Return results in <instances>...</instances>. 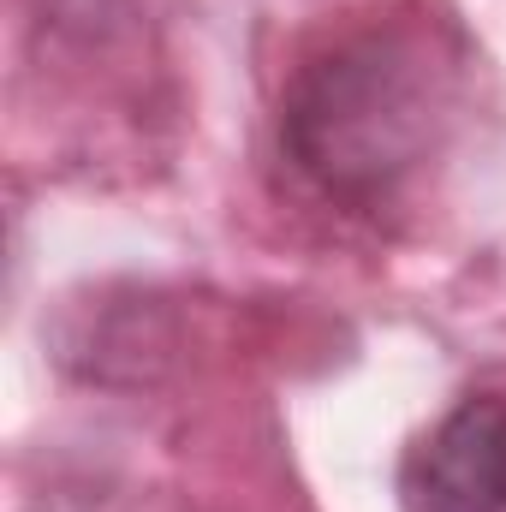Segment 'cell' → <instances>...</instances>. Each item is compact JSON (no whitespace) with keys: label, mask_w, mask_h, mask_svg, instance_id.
I'll return each instance as SVG.
<instances>
[{"label":"cell","mask_w":506,"mask_h":512,"mask_svg":"<svg viewBox=\"0 0 506 512\" xmlns=\"http://www.w3.org/2000/svg\"><path fill=\"white\" fill-rule=\"evenodd\" d=\"M429 126L435 78L423 72V54L399 42H358L310 66L286 108L292 155L340 197L387 191L429 143Z\"/></svg>","instance_id":"obj_1"},{"label":"cell","mask_w":506,"mask_h":512,"mask_svg":"<svg viewBox=\"0 0 506 512\" xmlns=\"http://www.w3.org/2000/svg\"><path fill=\"white\" fill-rule=\"evenodd\" d=\"M405 512H506V399L453 405L399 465Z\"/></svg>","instance_id":"obj_2"}]
</instances>
